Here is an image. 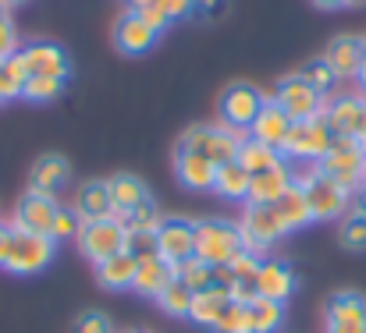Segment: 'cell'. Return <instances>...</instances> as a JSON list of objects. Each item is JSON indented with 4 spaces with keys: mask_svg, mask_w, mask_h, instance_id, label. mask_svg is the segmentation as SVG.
Instances as JSON below:
<instances>
[{
    "mask_svg": "<svg viewBox=\"0 0 366 333\" xmlns=\"http://www.w3.org/2000/svg\"><path fill=\"white\" fill-rule=\"evenodd\" d=\"M242 131H232L228 124H196V128H189L185 135H182V142H178V149L182 153H199V156H207L210 163H232V160H239V145H242Z\"/></svg>",
    "mask_w": 366,
    "mask_h": 333,
    "instance_id": "1",
    "label": "cell"
},
{
    "mask_svg": "<svg viewBox=\"0 0 366 333\" xmlns=\"http://www.w3.org/2000/svg\"><path fill=\"white\" fill-rule=\"evenodd\" d=\"M239 252H245L239 227L228 220L196 223V259L207 266H228Z\"/></svg>",
    "mask_w": 366,
    "mask_h": 333,
    "instance_id": "2",
    "label": "cell"
},
{
    "mask_svg": "<svg viewBox=\"0 0 366 333\" xmlns=\"http://www.w3.org/2000/svg\"><path fill=\"white\" fill-rule=\"evenodd\" d=\"M317 167H320V174L338 181L345 192H360L363 188V174H366V149L356 138H335L331 153Z\"/></svg>",
    "mask_w": 366,
    "mask_h": 333,
    "instance_id": "3",
    "label": "cell"
},
{
    "mask_svg": "<svg viewBox=\"0 0 366 333\" xmlns=\"http://www.w3.org/2000/svg\"><path fill=\"white\" fill-rule=\"evenodd\" d=\"M295 185L306 192V206H310L313 220H338L349 210V192L338 181H331L327 174H320V167L302 174Z\"/></svg>",
    "mask_w": 366,
    "mask_h": 333,
    "instance_id": "4",
    "label": "cell"
},
{
    "mask_svg": "<svg viewBox=\"0 0 366 333\" xmlns=\"http://www.w3.org/2000/svg\"><path fill=\"white\" fill-rule=\"evenodd\" d=\"M335 145V131L327 124L324 113L310 117V121H295L292 131H288V142H285V156H295V160H324Z\"/></svg>",
    "mask_w": 366,
    "mask_h": 333,
    "instance_id": "5",
    "label": "cell"
},
{
    "mask_svg": "<svg viewBox=\"0 0 366 333\" xmlns=\"http://www.w3.org/2000/svg\"><path fill=\"white\" fill-rule=\"evenodd\" d=\"M54 259V241L46 234H29V230H14L11 234V252H7V270L18 273V277H29V273H39L46 270Z\"/></svg>",
    "mask_w": 366,
    "mask_h": 333,
    "instance_id": "6",
    "label": "cell"
},
{
    "mask_svg": "<svg viewBox=\"0 0 366 333\" xmlns=\"http://www.w3.org/2000/svg\"><path fill=\"white\" fill-rule=\"evenodd\" d=\"M263 93L256 89V86H249V82H235V86H228L224 89V96H221V103H217V111H221V124H228L232 131H242L249 135V128H252V121H256V113L263 111Z\"/></svg>",
    "mask_w": 366,
    "mask_h": 333,
    "instance_id": "7",
    "label": "cell"
},
{
    "mask_svg": "<svg viewBox=\"0 0 366 333\" xmlns=\"http://www.w3.org/2000/svg\"><path fill=\"white\" fill-rule=\"evenodd\" d=\"M274 103L288 113L292 121H310L317 113H324V96L302 78V75H288L277 82V93H274Z\"/></svg>",
    "mask_w": 366,
    "mask_h": 333,
    "instance_id": "8",
    "label": "cell"
},
{
    "mask_svg": "<svg viewBox=\"0 0 366 333\" xmlns=\"http://www.w3.org/2000/svg\"><path fill=\"white\" fill-rule=\"evenodd\" d=\"M79 248H82V255L93 259V262H104V259H111L114 252H124V223L118 220V217L82 223V230H79Z\"/></svg>",
    "mask_w": 366,
    "mask_h": 333,
    "instance_id": "9",
    "label": "cell"
},
{
    "mask_svg": "<svg viewBox=\"0 0 366 333\" xmlns=\"http://www.w3.org/2000/svg\"><path fill=\"white\" fill-rule=\"evenodd\" d=\"M18 61H21V68H25L29 78H68V71H71L68 53L57 43H46V39L25 43L18 50Z\"/></svg>",
    "mask_w": 366,
    "mask_h": 333,
    "instance_id": "10",
    "label": "cell"
},
{
    "mask_svg": "<svg viewBox=\"0 0 366 333\" xmlns=\"http://www.w3.org/2000/svg\"><path fill=\"white\" fill-rule=\"evenodd\" d=\"M239 234H242L245 252L256 255V252H267L270 245H277L285 237V227L277 220L274 206H249L242 223H239Z\"/></svg>",
    "mask_w": 366,
    "mask_h": 333,
    "instance_id": "11",
    "label": "cell"
},
{
    "mask_svg": "<svg viewBox=\"0 0 366 333\" xmlns=\"http://www.w3.org/2000/svg\"><path fill=\"white\" fill-rule=\"evenodd\" d=\"M157 248L171 266L196 259V223L192 220H164L157 227Z\"/></svg>",
    "mask_w": 366,
    "mask_h": 333,
    "instance_id": "12",
    "label": "cell"
},
{
    "mask_svg": "<svg viewBox=\"0 0 366 333\" xmlns=\"http://www.w3.org/2000/svg\"><path fill=\"white\" fill-rule=\"evenodd\" d=\"M57 199L50 195H36V192H25L14 206V230H29V234H46L50 237V227H54V217H57Z\"/></svg>",
    "mask_w": 366,
    "mask_h": 333,
    "instance_id": "13",
    "label": "cell"
},
{
    "mask_svg": "<svg viewBox=\"0 0 366 333\" xmlns=\"http://www.w3.org/2000/svg\"><path fill=\"white\" fill-rule=\"evenodd\" d=\"M157 29L139 14V11H124L122 18H118V25H114V43H118V50L122 53H132V57H139V53H146L153 43H157Z\"/></svg>",
    "mask_w": 366,
    "mask_h": 333,
    "instance_id": "14",
    "label": "cell"
},
{
    "mask_svg": "<svg viewBox=\"0 0 366 333\" xmlns=\"http://www.w3.org/2000/svg\"><path fill=\"white\" fill-rule=\"evenodd\" d=\"M68 178H71L68 160L57 156V153H46V156H39V160L32 163V170H29V192L54 199V195L68 185Z\"/></svg>",
    "mask_w": 366,
    "mask_h": 333,
    "instance_id": "15",
    "label": "cell"
},
{
    "mask_svg": "<svg viewBox=\"0 0 366 333\" xmlns=\"http://www.w3.org/2000/svg\"><path fill=\"white\" fill-rule=\"evenodd\" d=\"M292 124H295V121H292L288 113L281 111L274 100H267L263 111L256 113L252 128H249V138H256V142H263V145H270V149H285Z\"/></svg>",
    "mask_w": 366,
    "mask_h": 333,
    "instance_id": "16",
    "label": "cell"
},
{
    "mask_svg": "<svg viewBox=\"0 0 366 333\" xmlns=\"http://www.w3.org/2000/svg\"><path fill=\"white\" fill-rule=\"evenodd\" d=\"M174 178L189 188V192H214L217 181V163H210L199 153H174Z\"/></svg>",
    "mask_w": 366,
    "mask_h": 333,
    "instance_id": "17",
    "label": "cell"
},
{
    "mask_svg": "<svg viewBox=\"0 0 366 333\" xmlns=\"http://www.w3.org/2000/svg\"><path fill=\"white\" fill-rule=\"evenodd\" d=\"M256 291H259V298H270V302H281V305H285V302L292 298V291H295V273H292V266L281 262V259L259 262Z\"/></svg>",
    "mask_w": 366,
    "mask_h": 333,
    "instance_id": "18",
    "label": "cell"
},
{
    "mask_svg": "<svg viewBox=\"0 0 366 333\" xmlns=\"http://www.w3.org/2000/svg\"><path fill=\"white\" fill-rule=\"evenodd\" d=\"M324 61L338 71V78H356L363 64V36H335L324 50Z\"/></svg>",
    "mask_w": 366,
    "mask_h": 333,
    "instance_id": "19",
    "label": "cell"
},
{
    "mask_svg": "<svg viewBox=\"0 0 366 333\" xmlns=\"http://www.w3.org/2000/svg\"><path fill=\"white\" fill-rule=\"evenodd\" d=\"M71 210L82 217V223L114 217V203H111V188H107V181H86V185L79 188Z\"/></svg>",
    "mask_w": 366,
    "mask_h": 333,
    "instance_id": "20",
    "label": "cell"
},
{
    "mask_svg": "<svg viewBox=\"0 0 366 333\" xmlns=\"http://www.w3.org/2000/svg\"><path fill=\"white\" fill-rule=\"evenodd\" d=\"M363 111H366V100H356V96H342V100L327 103V107H324V117H327L335 138H356Z\"/></svg>",
    "mask_w": 366,
    "mask_h": 333,
    "instance_id": "21",
    "label": "cell"
},
{
    "mask_svg": "<svg viewBox=\"0 0 366 333\" xmlns=\"http://www.w3.org/2000/svg\"><path fill=\"white\" fill-rule=\"evenodd\" d=\"M288 185H292V170H288L285 163H281V167H274V170L252 174V185H249L245 203H249V206H274Z\"/></svg>",
    "mask_w": 366,
    "mask_h": 333,
    "instance_id": "22",
    "label": "cell"
},
{
    "mask_svg": "<svg viewBox=\"0 0 366 333\" xmlns=\"http://www.w3.org/2000/svg\"><path fill=\"white\" fill-rule=\"evenodd\" d=\"M174 277H178L174 266H171L164 255H153V259H142V262H139L132 291H139V294H146V298H157Z\"/></svg>",
    "mask_w": 366,
    "mask_h": 333,
    "instance_id": "23",
    "label": "cell"
},
{
    "mask_svg": "<svg viewBox=\"0 0 366 333\" xmlns=\"http://www.w3.org/2000/svg\"><path fill=\"white\" fill-rule=\"evenodd\" d=\"M135 270H139V262L128 252H114L111 259L97 262V280L107 291H128L135 284Z\"/></svg>",
    "mask_w": 366,
    "mask_h": 333,
    "instance_id": "24",
    "label": "cell"
},
{
    "mask_svg": "<svg viewBox=\"0 0 366 333\" xmlns=\"http://www.w3.org/2000/svg\"><path fill=\"white\" fill-rule=\"evenodd\" d=\"M274 213H277V220L285 227V234H288V230H299V227H306V223L313 220V217H310V206H306V192H302L295 181L281 192V199L274 203Z\"/></svg>",
    "mask_w": 366,
    "mask_h": 333,
    "instance_id": "25",
    "label": "cell"
},
{
    "mask_svg": "<svg viewBox=\"0 0 366 333\" xmlns=\"http://www.w3.org/2000/svg\"><path fill=\"white\" fill-rule=\"evenodd\" d=\"M107 188H111L114 217H124L128 210H135L139 203H146V199H149L146 185H142L139 178H132V174H114V178L107 181Z\"/></svg>",
    "mask_w": 366,
    "mask_h": 333,
    "instance_id": "26",
    "label": "cell"
},
{
    "mask_svg": "<svg viewBox=\"0 0 366 333\" xmlns=\"http://www.w3.org/2000/svg\"><path fill=\"white\" fill-rule=\"evenodd\" d=\"M285 319V305L270 298H252L245 305V333H274Z\"/></svg>",
    "mask_w": 366,
    "mask_h": 333,
    "instance_id": "27",
    "label": "cell"
},
{
    "mask_svg": "<svg viewBox=\"0 0 366 333\" xmlns=\"http://www.w3.org/2000/svg\"><path fill=\"white\" fill-rule=\"evenodd\" d=\"M239 163H242L249 174H263V170L281 167L285 163V153L281 149H270V145H263V142H256V138L245 135L242 145H239Z\"/></svg>",
    "mask_w": 366,
    "mask_h": 333,
    "instance_id": "28",
    "label": "cell"
},
{
    "mask_svg": "<svg viewBox=\"0 0 366 333\" xmlns=\"http://www.w3.org/2000/svg\"><path fill=\"white\" fill-rule=\"evenodd\" d=\"M338 323H366V298L360 291H338L327 302V327Z\"/></svg>",
    "mask_w": 366,
    "mask_h": 333,
    "instance_id": "29",
    "label": "cell"
},
{
    "mask_svg": "<svg viewBox=\"0 0 366 333\" xmlns=\"http://www.w3.org/2000/svg\"><path fill=\"white\" fill-rule=\"evenodd\" d=\"M249 185H252V174L245 170L239 160H232V163H221V167H217L214 192H217L221 199H245V195H249Z\"/></svg>",
    "mask_w": 366,
    "mask_h": 333,
    "instance_id": "30",
    "label": "cell"
},
{
    "mask_svg": "<svg viewBox=\"0 0 366 333\" xmlns=\"http://www.w3.org/2000/svg\"><path fill=\"white\" fill-rule=\"evenodd\" d=\"M228 302H232V298H228V291H224V287L199 291V294H196V302H192L189 319H196V323H203V327H214V323H217V316L224 312V305H228Z\"/></svg>",
    "mask_w": 366,
    "mask_h": 333,
    "instance_id": "31",
    "label": "cell"
},
{
    "mask_svg": "<svg viewBox=\"0 0 366 333\" xmlns=\"http://www.w3.org/2000/svg\"><path fill=\"white\" fill-rule=\"evenodd\" d=\"M157 302H160V309L167 312V316H189L192 312V302H196V291L185 284V280H171L160 294H157Z\"/></svg>",
    "mask_w": 366,
    "mask_h": 333,
    "instance_id": "32",
    "label": "cell"
},
{
    "mask_svg": "<svg viewBox=\"0 0 366 333\" xmlns=\"http://www.w3.org/2000/svg\"><path fill=\"white\" fill-rule=\"evenodd\" d=\"M25 82H29V75H25L18 53L14 57H4L0 61V103L4 100H18L25 93Z\"/></svg>",
    "mask_w": 366,
    "mask_h": 333,
    "instance_id": "33",
    "label": "cell"
},
{
    "mask_svg": "<svg viewBox=\"0 0 366 333\" xmlns=\"http://www.w3.org/2000/svg\"><path fill=\"white\" fill-rule=\"evenodd\" d=\"M299 75H302V78H306V82H310V86H313V89L320 93V96L335 93V86L342 82V78H338V71H335V68H331V64H327L324 57H317V61L302 64V71H299Z\"/></svg>",
    "mask_w": 366,
    "mask_h": 333,
    "instance_id": "34",
    "label": "cell"
},
{
    "mask_svg": "<svg viewBox=\"0 0 366 333\" xmlns=\"http://www.w3.org/2000/svg\"><path fill=\"white\" fill-rule=\"evenodd\" d=\"M174 273H178V280H185L196 294L214 287V266H207V262H199V259H185L182 266H174Z\"/></svg>",
    "mask_w": 366,
    "mask_h": 333,
    "instance_id": "35",
    "label": "cell"
},
{
    "mask_svg": "<svg viewBox=\"0 0 366 333\" xmlns=\"http://www.w3.org/2000/svg\"><path fill=\"white\" fill-rule=\"evenodd\" d=\"M124 252H128L135 262L160 255V248H157V230H128V227H124Z\"/></svg>",
    "mask_w": 366,
    "mask_h": 333,
    "instance_id": "36",
    "label": "cell"
},
{
    "mask_svg": "<svg viewBox=\"0 0 366 333\" xmlns=\"http://www.w3.org/2000/svg\"><path fill=\"white\" fill-rule=\"evenodd\" d=\"M118 220H122L128 230H157V227L164 223V217H160L157 203H153V199H146V203H139L135 210H128L124 217H118Z\"/></svg>",
    "mask_w": 366,
    "mask_h": 333,
    "instance_id": "37",
    "label": "cell"
},
{
    "mask_svg": "<svg viewBox=\"0 0 366 333\" xmlns=\"http://www.w3.org/2000/svg\"><path fill=\"white\" fill-rule=\"evenodd\" d=\"M61 89H64V78H29L21 96L32 100V103H50V100L61 96Z\"/></svg>",
    "mask_w": 366,
    "mask_h": 333,
    "instance_id": "38",
    "label": "cell"
},
{
    "mask_svg": "<svg viewBox=\"0 0 366 333\" xmlns=\"http://www.w3.org/2000/svg\"><path fill=\"white\" fill-rule=\"evenodd\" d=\"M79 230H82V217L75 210H57L54 227H50V241L54 245L57 241H71V237H79Z\"/></svg>",
    "mask_w": 366,
    "mask_h": 333,
    "instance_id": "39",
    "label": "cell"
},
{
    "mask_svg": "<svg viewBox=\"0 0 366 333\" xmlns=\"http://www.w3.org/2000/svg\"><path fill=\"white\" fill-rule=\"evenodd\" d=\"M214 330H217V333H245V305H239V302H228V305H224V312L217 316Z\"/></svg>",
    "mask_w": 366,
    "mask_h": 333,
    "instance_id": "40",
    "label": "cell"
},
{
    "mask_svg": "<svg viewBox=\"0 0 366 333\" xmlns=\"http://www.w3.org/2000/svg\"><path fill=\"white\" fill-rule=\"evenodd\" d=\"M342 245L345 248H352V252H363L366 248V217H349V220L342 223Z\"/></svg>",
    "mask_w": 366,
    "mask_h": 333,
    "instance_id": "41",
    "label": "cell"
},
{
    "mask_svg": "<svg viewBox=\"0 0 366 333\" xmlns=\"http://www.w3.org/2000/svg\"><path fill=\"white\" fill-rule=\"evenodd\" d=\"M228 270H232V284H235V280H256V273H259V259H256L252 252H239V255L228 262Z\"/></svg>",
    "mask_w": 366,
    "mask_h": 333,
    "instance_id": "42",
    "label": "cell"
},
{
    "mask_svg": "<svg viewBox=\"0 0 366 333\" xmlns=\"http://www.w3.org/2000/svg\"><path fill=\"white\" fill-rule=\"evenodd\" d=\"M75 333H111V319L104 312H82L75 319Z\"/></svg>",
    "mask_w": 366,
    "mask_h": 333,
    "instance_id": "43",
    "label": "cell"
},
{
    "mask_svg": "<svg viewBox=\"0 0 366 333\" xmlns=\"http://www.w3.org/2000/svg\"><path fill=\"white\" fill-rule=\"evenodd\" d=\"M14 53H18V32H14L11 18L0 14V61L4 57H14Z\"/></svg>",
    "mask_w": 366,
    "mask_h": 333,
    "instance_id": "44",
    "label": "cell"
},
{
    "mask_svg": "<svg viewBox=\"0 0 366 333\" xmlns=\"http://www.w3.org/2000/svg\"><path fill=\"white\" fill-rule=\"evenodd\" d=\"M192 4H196V0H157L153 7H157V11H160L167 21H174V18L189 14V11H192Z\"/></svg>",
    "mask_w": 366,
    "mask_h": 333,
    "instance_id": "45",
    "label": "cell"
},
{
    "mask_svg": "<svg viewBox=\"0 0 366 333\" xmlns=\"http://www.w3.org/2000/svg\"><path fill=\"white\" fill-rule=\"evenodd\" d=\"M224 7H228V0H196V4H192V11L203 14V18H214V14H221Z\"/></svg>",
    "mask_w": 366,
    "mask_h": 333,
    "instance_id": "46",
    "label": "cell"
},
{
    "mask_svg": "<svg viewBox=\"0 0 366 333\" xmlns=\"http://www.w3.org/2000/svg\"><path fill=\"white\" fill-rule=\"evenodd\" d=\"M11 234H14V227L0 223V266L7 262V252H11Z\"/></svg>",
    "mask_w": 366,
    "mask_h": 333,
    "instance_id": "47",
    "label": "cell"
},
{
    "mask_svg": "<svg viewBox=\"0 0 366 333\" xmlns=\"http://www.w3.org/2000/svg\"><path fill=\"white\" fill-rule=\"evenodd\" d=\"M139 14H142V18H146V21H149V25H153V29H157V32H160V29H164V25H167V18H164V14H160V11H157V7H142V11H139Z\"/></svg>",
    "mask_w": 366,
    "mask_h": 333,
    "instance_id": "48",
    "label": "cell"
},
{
    "mask_svg": "<svg viewBox=\"0 0 366 333\" xmlns=\"http://www.w3.org/2000/svg\"><path fill=\"white\" fill-rule=\"evenodd\" d=\"M327 333H366V323H338V327H327Z\"/></svg>",
    "mask_w": 366,
    "mask_h": 333,
    "instance_id": "49",
    "label": "cell"
},
{
    "mask_svg": "<svg viewBox=\"0 0 366 333\" xmlns=\"http://www.w3.org/2000/svg\"><path fill=\"white\" fill-rule=\"evenodd\" d=\"M356 217H366V188L356 192Z\"/></svg>",
    "mask_w": 366,
    "mask_h": 333,
    "instance_id": "50",
    "label": "cell"
},
{
    "mask_svg": "<svg viewBox=\"0 0 366 333\" xmlns=\"http://www.w3.org/2000/svg\"><path fill=\"white\" fill-rule=\"evenodd\" d=\"M317 7H324V11H335V7H345V0H313Z\"/></svg>",
    "mask_w": 366,
    "mask_h": 333,
    "instance_id": "51",
    "label": "cell"
},
{
    "mask_svg": "<svg viewBox=\"0 0 366 333\" xmlns=\"http://www.w3.org/2000/svg\"><path fill=\"white\" fill-rule=\"evenodd\" d=\"M356 78H360V86L366 89V39H363V64H360V75Z\"/></svg>",
    "mask_w": 366,
    "mask_h": 333,
    "instance_id": "52",
    "label": "cell"
},
{
    "mask_svg": "<svg viewBox=\"0 0 366 333\" xmlns=\"http://www.w3.org/2000/svg\"><path fill=\"white\" fill-rule=\"evenodd\" d=\"M128 4H132V11H142V7H153L157 0H128Z\"/></svg>",
    "mask_w": 366,
    "mask_h": 333,
    "instance_id": "53",
    "label": "cell"
},
{
    "mask_svg": "<svg viewBox=\"0 0 366 333\" xmlns=\"http://www.w3.org/2000/svg\"><path fill=\"white\" fill-rule=\"evenodd\" d=\"M4 7H18V4H25V0H0Z\"/></svg>",
    "mask_w": 366,
    "mask_h": 333,
    "instance_id": "54",
    "label": "cell"
},
{
    "mask_svg": "<svg viewBox=\"0 0 366 333\" xmlns=\"http://www.w3.org/2000/svg\"><path fill=\"white\" fill-rule=\"evenodd\" d=\"M345 4H349V7H363L366 0H345Z\"/></svg>",
    "mask_w": 366,
    "mask_h": 333,
    "instance_id": "55",
    "label": "cell"
},
{
    "mask_svg": "<svg viewBox=\"0 0 366 333\" xmlns=\"http://www.w3.org/2000/svg\"><path fill=\"white\" fill-rule=\"evenodd\" d=\"M0 14H7V7H4V4H0Z\"/></svg>",
    "mask_w": 366,
    "mask_h": 333,
    "instance_id": "56",
    "label": "cell"
},
{
    "mask_svg": "<svg viewBox=\"0 0 366 333\" xmlns=\"http://www.w3.org/2000/svg\"><path fill=\"white\" fill-rule=\"evenodd\" d=\"M363 188H366V174H363Z\"/></svg>",
    "mask_w": 366,
    "mask_h": 333,
    "instance_id": "57",
    "label": "cell"
},
{
    "mask_svg": "<svg viewBox=\"0 0 366 333\" xmlns=\"http://www.w3.org/2000/svg\"><path fill=\"white\" fill-rule=\"evenodd\" d=\"M132 333H139V330H132Z\"/></svg>",
    "mask_w": 366,
    "mask_h": 333,
    "instance_id": "58",
    "label": "cell"
}]
</instances>
